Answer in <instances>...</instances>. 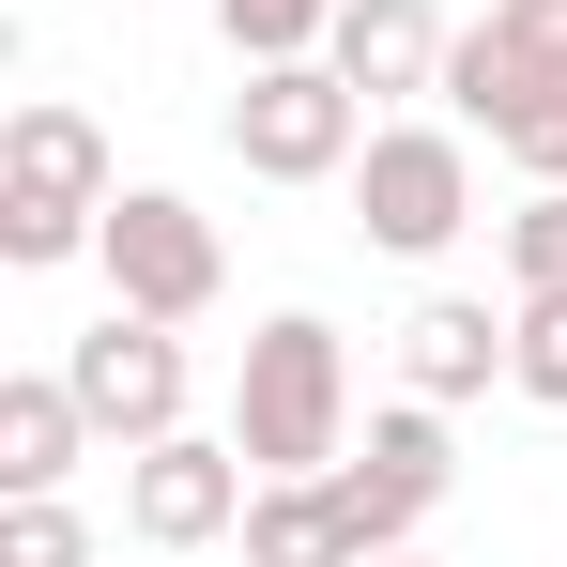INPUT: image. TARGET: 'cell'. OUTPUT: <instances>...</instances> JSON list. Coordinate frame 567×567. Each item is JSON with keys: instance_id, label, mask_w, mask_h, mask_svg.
Masks as SVG:
<instances>
[{"instance_id": "1", "label": "cell", "mask_w": 567, "mask_h": 567, "mask_svg": "<svg viewBox=\"0 0 567 567\" xmlns=\"http://www.w3.org/2000/svg\"><path fill=\"white\" fill-rule=\"evenodd\" d=\"M230 445L261 475H338L353 461V353L322 307H277L246 338V383H230Z\"/></svg>"}, {"instance_id": "2", "label": "cell", "mask_w": 567, "mask_h": 567, "mask_svg": "<svg viewBox=\"0 0 567 567\" xmlns=\"http://www.w3.org/2000/svg\"><path fill=\"white\" fill-rule=\"evenodd\" d=\"M107 138H93V107H62V93H31L16 123H0V261L16 277H47V261H93V230H107Z\"/></svg>"}, {"instance_id": "3", "label": "cell", "mask_w": 567, "mask_h": 567, "mask_svg": "<svg viewBox=\"0 0 567 567\" xmlns=\"http://www.w3.org/2000/svg\"><path fill=\"white\" fill-rule=\"evenodd\" d=\"M353 230H369L383 261H445L475 230V123H369V154H353Z\"/></svg>"}, {"instance_id": "4", "label": "cell", "mask_w": 567, "mask_h": 567, "mask_svg": "<svg viewBox=\"0 0 567 567\" xmlns=\"http://www.w3.org/2000/svg\"><path fill=\"white\" fill-rule=\"evenodd\" d=\"M230 154H246V185H353V154H369V93H353L338 62H246V93H230Z\"/></svg>"}, {"instance_id": "5", "label": "cell", "mask_w": 567, "mask_h": 567, "mask_svg": "<svg viewBox=\"0 0 567 567\" xmlns=\"http://www.w3.org/2000/svg\"><path fill=\"white\" fill-rule=\"evenodd\" d=\"M445 107H461L522 185H567V47H522V31L475 16L461 47H445Z\"/></svg>"}, {"instance_id": "6", "label": "cell", "mask_w": 567, "mask_h": 567, "mask_svg": "<svg viewBox=\"0 0 567 567\" xmlns=\"http://www.w3.org/2000/svg\"><path fill=\"white\" fill-rule=\"evenodd\" d=\"M93 261H107V307H138V322H199L230 291V246H215V215L185 185H123L107 230H93Z\"/></svg>"}, {"instance_id": "7", "label": "cell", "mask_w": 567, "mask_h": 567, "mask_svg": "<svg viewBox=\"0 0 567 567\" xmlns=\"http://www.w3.org/2000/svg\"><path fill=\"white\" fill-rule=\"evenodd\" d=\"M62 383H78V414H93L123 461H138V445H169V430H185V399H199L185 322H138V307H107L93 338H62Z\"/></svg>"}, {"instance_id": "8", "label": "cell", "mask_w": 567, "mask_h": 567, "mask_svg": "<svg viewBox=\"0 0 567 567\" xmlns=\"http://www.w3.org/2000/svg\"><path fill=\"white\" fill-rule=\"evenodd\" d=\"M338 491H353L369 553H414V522H430V506L461 491V445H445V399H414V383H399V399L369 414V445L338 461Z\"/></svg>"}, {"instance_id": "9", "label": "cell", "mask_w": 567, "mask_h": 567, "mask_svg": "<svg viewBox=\"0 0 567 567\" xmlns=\"http://www.w3.org/2000/svg\"><path fill=\"white\" fill-rule=\"evenodd\" d=\"M246 491H261L246 445L169 430V445H138V461H123V522H138V553H215V537L246 522Z\"/></svg>"}, {"instance_id": "10", "label": "cell", "mask_w": 567, "mask_h": 567, "mask_svg": "<svg viewBox=\"0 0 567 567\" xmlns=\"http://www.w3.org/2000/svg\"><path fill=\"white\" fill-rule=\"evenodd\" d=\"M445 47H461V31H445L430 0H338V31H322V62H338V78H353L369 107L445 93Z\"/></svg>"}, {"instance_id": "11", "label": "cell", "mask_w": 567, "mask_h": 567, "mask_svg": "<svg viewBox=\"0 0 567 567\" xmlns=\"http://www.w3.org/2000/svg\"><path fill=\"white\" fill-rule=\"evenodd\" d=\"M399 383L445 399V414L491 399V383H506V307H491V291H430V307L399 322Z\"/></svg>"}, {"instance_id": "12", "label": "cell", "mask_w": 567, "mask_h": 567, "mask_svg": "<svg viewBox=\"0 0 567 567\" xmlns=\"http://www.w3.org/2000/svg\"><path fill=\"white\" fill-rule=\"evenodd\" d=\"M246 567H369V522L338 475H261L246 491Z\"/></svg>"}, {"instance_id": "13", "label": "cell", "mask_w": 567, "mask_h": 567, "mask_svg": "<svg viewBox=\"0 0 567 567\" xmlns=\"http://www.w3.org/2000/svg\"><path fill=\"white\" fill-rule=\"evenodd\" d=\"M93 445H107V430L78 414V383H62V369H16V383H0V491H62Z\"/></svg>"}, {"instance_id": "14", "label": "cell", "mask_w": 567, "mask_h": 567, "mask_svg": "<svg viewBox=\"0 0 567 567\" xmlns=\"http://www.w3.org/2000/svg\"><path fill=\"white\" fill-rule=\"evenodd\" d=\"M506 383L537 414H567V291H506Z\"/></svg>"}, {"instance_id": "15", "label": "cell", "mask_w": 567, "mask_h": 567, "mask_svg": "<svg viewBox=\"0 0 567 567\" xmlns=\"http://www.w3.org/2000/svg\"><path fill=\"white\" fill-rule=\"evenodd\" d=\"M215 31H230V62H322L338 0H215Z\"/></svg>"}, {"instance_id": "16", "label": "cell", "mask_w": 567, "mask_h": 567, "mask_svg": "<svg viewBox=\"0 0 567 567\" xmlns=\"http://www.w3.org/2000/svg\"><path fill=\"white\" fill-rule=\"evenodd\" d=\"M0 567H93V522L62 491H0Z\"/></svg>"}, {"instance_id": "17", "label": "cell", "mask_w": 567, "mask_h": 567, "mask_svg": "<svg viewBox=\"0 0 567 567\" xmlns=\"http://www.w3.org/2000/svg\"><path fill=\"white\" fill-rule=\"evenodd\" d=\"M506 291H567V185H522V215H506Z\"/></svg>"}, {"instance_id": "18", "label": "cell", "mask_w": 567, "mask_h": 567, "mask_svg": "<svg viewBox=\"0 0 567 567\" xmlns=\"http://www.w3.org/2000/svg\"><path fill=\"white\" fill-rule=\"evenodd\" d=\"M491 31H522V47H567V0H491Z\"/></svg>"}, {"instance_id": "19", "label": "cell", "mask_w": 567, "mask_h": 567, "mask_svg": "<svg viewBox=\"0 0 567 567\" xmlns=\"http://www.w3.org/2000/svg\"><path fill=\"white\" fill-rule=\"evenodd\" d=\"M369 567H430V553H369Z\"/></svg>"}, {"instance_id": "20", "label": "cell", "mask_w": 567, "mask_h": 567, "mask_svg": "<svg viewBox=\"0 0 567 567\" xmlns=\"http://www.w3.org/2000/svg\"><path fill=\"white\" fill-rule=\"evenodd\" d=\"M123 16H138V0H123Z\"/></svg>"}]
</instances>
